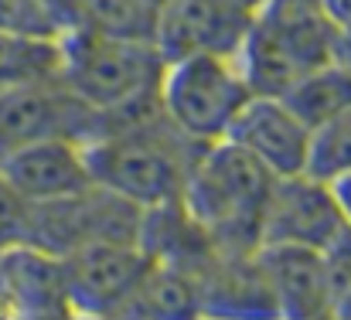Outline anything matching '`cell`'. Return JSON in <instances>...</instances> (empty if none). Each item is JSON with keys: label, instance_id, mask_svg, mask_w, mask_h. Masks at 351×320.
<instances>
[{"label": "cell", "instance_id": "6da1fadb", "mask_svg": "<svg viewBox=\"0 0 351 320\" xmlns=\"http://www.w3.org/2000/svg\"><path fill=\"white\" fill-rule=\"evenodd\" d=\"M82 150L93 184L113 191L136 208H157L178 201L198 147L188 143L154 103L106 119V130L82 143Z\"/></svg>", "mask_w": 351, "mask_h": 320}, {"label": "cell", "instance_id": "7a4b0ae2", "mask_svg": "<svg viewBox=\"0 0 351 320\" xmlns=\"http://www.w3.org/2000/svg\"><path fill=\"white\" fill-rule=\"evenodd\" d=\"M273 181L232 140H215L195 150L178 201L219 252H252Z\"/></svg>", "mask_w": 351, "mask_h": 320}, {"label": "cell", "instance_id": "3957f363", "mask_svg": "<svg viewBox=\"0 0 351 320\" xmlns=\"http://www.w3.org/2000/svg\"><path fill=\"white\" fill-rule=\"evenodd\" d=\"M62 45V82L99 109L106 119L147 109L157 103L164 75V55L154 41L110 38L96 31H65Z\"/></svg>", "mask_w": 351, "mask_h": 320}, {"label": "cell", "instance_id": "277c9868", "mask_svg": "<svg viewBox=\"0 0 351 320\" xmlns=\"http://www.w3.org/2000/svg\"><path fill=\"white\" fill-rule=\"evenodd\" d=\"M252 93L283 96L300 75L338 58V24L324 7L266 3L235 51Z\"/></svg>", "mask_w": 351, "mask_h": 320}, {"label": "cell", "instance_id": "5b68a950", "mask_svg": "<svg viewBox=\"0 0 351 320\" xmlns=\"http://www.w3.org/2000/svg\"><path fill=\"white\" fill-rule=\"evenodd\" d=\"M252 96L235 55H184L164 62L157 106L195 147L226 140L235 112Z\"/></svg>", "mask_w": 351, "mask_h": 320}, {"label": "cell", "instance_id": "8992f818", "mask_svg": "<svg viewBox=\"0 0 351 320\" xmlns=\"http://www.w3.org/2000/svg\"><path fill=\"white\" fill-rule=\"evenodd\" d=\"M103 130L106 116L79 99L62 75L0 89V160L41 140L89 143Z\"/></svg>", "mask_w": 351, "mask_h": 320}, {"label": "cell", "instance_id": "52a82bcc", "mask_svg": "<svg viewBox=\"0 0 351 320\" xmlns=\"http://www.w3.org/2000/svg\"><path fill=\"white\" fill-rule=\"evenodd\" d=\"M72 314L79 317H123L133 293L147 280L154 256L140 242L96 238L62 256Z\"/></svg>", "mask_w": 351, "mask_h": 320}, {"label": "cell", "instance_id": "ba28073f", "mask_svg": "<svg viewBox=\"0 0 351 320\" xmlns=\"http://www.w3.org/2000/svg\"><path fill=\"white\" fill-rule=\"evenodd\" d=\"M348 232L328 181L304 174L276 177L259 218V242H293L311 249H328Z\"/></svg>", "mask_w": 351, "mask_h": 320}, {"label": "cell", "instance_id": "9c48e42d", "mask_svg": "<svg viewBox=\"0 0 351 320\" xmlns=\"http://www.w3.org/2000/svg\"><path fill=\"white\" fill-rule=\"evenodd\" d=\"M252 14L232 0H164L157 10L154 45L171 58L184 55H235Z\"/></svg>", "mask_w": 351, "mask_h": 320}, {"label": "cell", "instance_id": "30bf717a", "mask_svg": "<svg viewBox=\"0 0 351 320\" xmlns=\"http://www.w3.org/2000/svg\"><path fill=\"white\" fill-rule=\"evenodd\" d=\"M226 140H232L239 150L259 160L273 177H293L307 171L311 126L280 96L252 93L245 106L235 112Z\"/></svg>", "mask_w": 351, "mask_h": 320}, {"label": "cell", "instance_id": "8fae6325", "mask_svg": "<svg viewBox=\"0 0 351 320\" xmlns=\"http://www.w3.org/2000/svg\"><path fill=\"white\" fill-rule=\"evenodd\" d=\"M0 314L3 317H72L62 256L14 242L0 249Z\"/></svg>", "mask_w": 351, "mask_h": 320}, {"label": "cell", "instance_id": "7c38bea8", "mask_svg": "<svg viewBox=\"0 0 351 320\" xmlns=\"http://www.w3.org/2000/svg\"><path fill=\"white\" fill-rule=\"evenodd\" d=\"M252 256L269 286L276 317H331V283L321 249L293 242H259Z\"/></svg>", "mask_w": 351, "mask_h": 320}, {"label": "cell", "instance_id": "4fadbf2b", "mask_svg": "<svg viewBox=\"0 0 351 320\" xmlns=\"http://www.w3.org/2000/svg\"><path fill=\"white\" fill-rule=\"evenodd\" d=\"M7 181L31 201H65L93 188V174L86 164V150L79 140H41L0 160Z\"/></svg>", "mask_w": 351, "mask_h": 320}, {"label": "cell", "instance_id": "5bb4252c", "mask_svg": "<svg viewBox=\"0 0 351 320\" xmlns=\"http://www.w3.org/2000/svg\"><path fill=\"white\" fill-rule=\"evenodd\" d=\"M202 314V276L171 262H154L123 317H195Z\"/></svg>", "mask_w": 351, "mask_h": 320}, {"label": "cell", "instance_id": "9a60e30c", "mask_svg": "<svg viewBox=\"0 0 351 320\" xmlns=\"http://www.w3.org/2000/svg\"><path fill=\"white\" fill-rule=\"evenodd\" d=\"M280 99L314 130L324 119H331L351 106V65L338 62V58L324 62V65L311 69L307 75H300Z\"/></svg>", "mask_w": 351, "mask_h": 320}, {"label": "cell", "instance_id": "2e32d148", "mask_svg": "<svg viewBox=\"0 0 351 320\" xmlns=\"http://www.w3.org/2000/svg\"><path fill=\"white\" fill-rule=\"evenodd\" d=\"M62 75V45L58 38L41 34H3L0 31V89L41 82Z\"/></svg>", "mask_w": 351, "mask_h": 320}, {"label": "cell", "instance_id": "e0dca14e", "mask_svg": "<svg viewBox=\"0 0 351 320\" xmlns=\"http://www.w3.org/2000/svg\"><path fill=\"white\" fill-rule=\"evenodd\" d=\"M157 3L154 0H86L75 31H96L110 38L154 41L157 31Z\"/></svg>", "mask_w": 351, "mask_h": 320}, {"label": "cell", "instance_id": "ac0fdd59", "mask_svg": "<svg viewBox=\"0 0 351 320\" xmlns=\"http://www.w3.org/2000/svg\"><path fill=\"white\" fill-rule=\"evenodd\" d=\"M351 171V106L321 126L311 130V150H307V174L317 181H331Z\"/></svg>", "mask_w": 351, "mask_h": 320}, {"label": "cell", "instance_id": "d6986e66", "mask_svg": "<svg viewBox=\"0 0 351 320\" xmlns=\"http://www.w3.org/2000/svg\"><path fill=\"white\" fill-rule=\"evenodd\" d=\"M0 31L3 34L58 38V27L41 0H0Z\"/></svg>", "mask_w": 351, "mask_h": 320}, {"label": "cell", "instance_id": "ffe728a7", "mask_svg": "<svg viewBox=\"0 0 351 320\" xmlns=\"http://www.w3.org/2000/svg\"><path fill=\"white\" fill-rule=\"evenodd\" d=\"M31 212H34V205L0 171V249L31 238Z\"/></svg>", "mask_w": 351, "mask_h": 320}, {"label": "cell", "instance_id": "44dd1931", "mask_svg": "<svg viewBox=\"0 0 351 320\" xmlns=\"http://www.w3.org/2000/svg\"><path fill=\"white\" fill-rule=\"evenodd\" d=\"M41 3H45V10L51 14V21H55V27H58V38H62L65 31H75L86 0H41Z\"/></svg>", "mask_w": 351, "mask_h": 320}, {"label": "cell", "instance_id": "7402d4cb", "mask_svg": "<svg viewBox=\"0 0 351 320\" xmlns=\"http://www.w3.org/2000/svg\"><path fill=\"white\" fill-rule=\"evenodd\" d=\"M328 191H331V198H335V205H338L341 221L351 228V171L331 177V181H328Z\"/></svg>", "mask_w": 351, "mask_h": 320}, {"label": "cell", "instance_id": "603a6c76", "mask_svg": "<svg viewBox=\"0 0 351 320\" xmlns=\"http://www.w3.org/2000/svg\"><path fill=\"white\" fill-rule=\"evenodd\" d=\"M331 317H351V280L345 283V290L335 297V307H331Z\"/></svg>", "mask_w": 351, "mask_h": 320}, {"label": "cell", "instance_id": "cb8c5ba5", "mask_svg": "<svg viewBox=\"0 0 351 320\" xmlns=\"http://www.w3.org/2000/svg\"><path fill=\"white\" fill-rule=\"evenodd\" d=\"M232 3H235V7H242L245 14H252V17H256V14H259V10H263L269 0H232Z\"/></svg>", "mask_w": 351, "mask_h": 320}]
</instances>
